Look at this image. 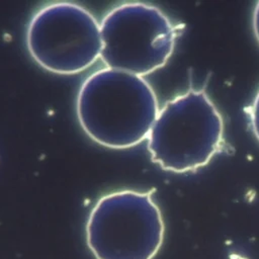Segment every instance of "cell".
I'll return each mask as SVG.
<instances>
[{
  "label": "cell",
  "instance_id": "cell-7",
  "mask_svg": "<svg viewBox=\"0 0 259 259\" xmlns=\"http://www.w3.org/2000/svg\"><path fill=\"white\" fill-rule=\"evenodd\" d=\"M252 25H253V30H254L255 36L259 42V1L256 3V6L253 11Z\"/></svg>",
  "mask_w": 259,
  "mask_h": 259
},
{
  "label": "cell",
  "instance_id": "cell-2",
  "mask_svg": "<svg viewBox=\"0 0 259 259\" xmlns=\"http://www.w3.org/2000/svg\"><path fill=\"white\" fill-rule=\"evenodd\" d=\"M224 122L204 91L189 90L159 110L148 136L153 162L183 173L206 165L221 147Z\"/></svg>",
  "mask_w": 259,
  "mask_h": 259
},
{
  "label": "cell",
  "instance_id": "cell-1",
  "mask_svg": "<svg viewBox=\"0 0 259 259\" xmlns=\"http://www.w3.org/2000/svg\"><path fill=\"white\" fill-rule=\"evenodd\" d=\"M76 109L84 132L111 149L143 142L159 113L157 96L143 77L110 68L94 72L83 82Z\"/></svg>",
  "mask_w": 259,
  "mask_h": 259
},
{
  "label": "cell",
  "instance_id": "cell-5",
  "mask_svg": "<svg viewBox=\"0 0 259 259\" xmlns=\"http://www.w3.org/2000/svg\"><path fill=\"white\" fill-rule=\"evenodd\" d=\"M26 44L33 60L46 70L63 75L80 73L100 57V24L78 4L52 3L31 18Z\"/></svg>",
  "mask_w": 259,
  "mask_h": 259
},
{
  "label": "cell",
  "instance_id": "cell-4",
  "mask_svg": "<svg viewBox=\"0 0 259 259\" xmlns=\"http://www.w3.org/2000/svg\"><path fill=\"white\" fill-rule=\"evenodd\" d=\"M100 58L107 68L145 76L162 68L173 53L176 31L158 7L131 2L114 7L100 23Z\"/></svg>",
  "mask_w": 259,
  "mask_h": 259
},
{
  "label": "cell",
  "instance_id": "cell-6",
  "mask_svg": "<svg viewBox=\"0 0 259 259\" xmlns=\"http://www.w3.org/2000/svg\"><path fill=\"white\" fill-rule=\"evenodd\" d=\"M251 124L253 132L259 141V91L256 94L251 107Z\"/></svg>",
  "mask_w": 259,
  "mask_h": 259
},
{
  "label": "cell",
  "instance_id": "cell-3",
  "mask_svg": "<svg viewBox=\"0 0 259 259\" xmlns=\"http://www.w3.org/2000/svg\"><path fill=\"white\" fill-rule=\"evenodd\" d=\"M165 225L149 192L119 190L100 197L85 228L95 259H154L162 247Z\"/></svg>",
  "mask_w": 259,
  "mask_h": 259
}]
</instances>
